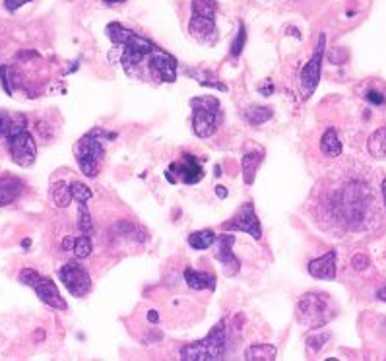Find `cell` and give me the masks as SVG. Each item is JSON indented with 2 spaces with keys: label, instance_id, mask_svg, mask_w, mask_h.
Instances as JSON below:
<instances>
[{
  "label": "cell",
  "instance_id": "1",
  "mask_svg": "<svg viewBox=\"0 0 386 361\" xmlns=\"http://www.w3.org/2000/svg\"><path fill=\"white\" fill-rule=\"evenodd\" d=\"M105 31L126 76L149 82V84L175 82L177 60L173 55L159 49L156 43L126 29L121 24H109Z\"/></svg>",
  "mask_w": 386,
  "mask_h": 361
},
{
  "label": "cell",
  "instance_id": "2",
  "mask_svg": "<svg viewBox=\"0 0 386 361\" xmlns=\"http://www.w3.org/2000/svg\"><path fill=\"white\" fill-rule=\"evenodd\" d=\"M231 325L229 320H220L202 340L186 344L181 350L183 361H220L231 352Z\"/></svg>",
  "mask_w": 386,
  "mask_h": 361
},
{
  "label": "cell",
  "instance_id": "3",
  "mask_svg": "<svg viewBox=\"0 0 386 361\" xmlns=\"http://www.w3.org/2000/svg\"><path fill=\"white\" fill-rule=\"evenodd\" d=\"M216 0H193V16L188 22V31L198 43L214 47L220 39L216 26Z\"/></svg>",
  "mask_w": 386,
  "mask_h": 361
},
{
  "label": "cell",
  "instance_id": "4",
  "mask_svg": "<svg viewBox=\"0 0 386 361\" xmlns=\"http://www.w3.org/2000/svg\"><path fill=\"white\" fill-rule=\"evenodd\" d=\"M297 320L301 327L315 328L325 327L326 323H330L336 315L334 305L330 297L326 293H305L297 303V309H295Z\"/></svg>",
  "mask_w": 386,
  "mask_h": 361
},
{
  "label": "cell",
  "instance_id": "5",
  "mask_svg": "<svg viewBox=\"0 0 386 361\" xmlns=\"http://www.w3.org/2000/svg\"><path fill=\"white\" fill-rule=\"evenodd\" d=\"M193 130L198 138H210L221 125V104L216 95H198L191 99Z\"/></svg>",
  "mask_w": 386,
  "mask_h": 361
},
{
  "label": "cell",
  "instance_id": "6",
  "mask_svg": "<svg viewBox=\"0 0 386 361\" xmlns=\"http://www.w3.org/2000/svg\"><path fill=\"white\" fill-rule=\"evenodd\" d=\"M105 155V148L101 142V134L99 130H91L88 134L80 138L74 146V157L78 162L80 171L84 173L89 179H96L99 175V167Z\"/></svg>",
  "mask_w": 386,
  "mask_h": 361
},
{
  "label": "cell",
  "instance_id": "7",
  "mask_svg": "<svg viewBox=\"0 0 386 361\" xmlns=\"http://www.w3.org/2000/svg\"><path fill=\"white\" fill-rule=\"evenodd\" d=\"M18 280L27 288H31L36 295L39 299L43 301L47 307H51L54 311H66L68 309V305H66V301L61 295V290L57 288L51 278H47V276L39 274L36 270H31V268H24L22 272H20Z\"/></svg>",
  "mask_w": 386,
  "mask_h": 361
},
{
  "label": "cell",
  "instance_id": "8",
  "mask_svg": "<svg viewBox=\"0 0 386 361\" xmlns=\"http://www.w3.org/2000/svg\"><path fill=\"white\" fill-rule=\"evenodd\" d=\"M367 197L369 190L363 185H350L343 190L340 198V210L346 224L351 227H357L363 224L365 215H367Z\"/></svg>",
  "mask_w": 386,
  "mask_h": 361
},
{
  "label": "cell",
  "instance_id": "9",
  "mask_svg": "<svg viewBox=\"0 0 386 361\" xmlns=\"http://www.w3.org/2000/svg\"><path fill=\"white\" fill-rule=\"evenodd\" d=\"M59 280L74 297H86L91 292V278L84 264L78 260H70L59 270Z\"/></svg>",
  "mask_w": 386,
  "mask_h": 361
},
{
  "label": "cell",
  "instance_id": "10",
  "mask_svg": "<svg viewBox=\"0 0 386 361\" xmlns=\"http://www.w3.org/2000/svg\"><path fill=\"white\" fill-rule=\"evenodd\" d=\"M221 229L223 232H243L248 233L251 237H255L256 241L262 239V225H260V220L256 215L253 202H245L235 214L231 215V220L221 224Z\"/></svg>",
  "mask_w": 386,
  "mask_h": 361
},
{
  "label": "cell",
  "instance_id": "11",
  "mask_svg": "<svg viewBox=\"0 0 386 361\" xmlns=\"http://www.w3.org/2000/svg\"><path fill=\"white\" fill-rule=\"evenodd\" d=\"M325 43L326 37L325 35H320L313 57H311V60L303 66L301 74H299V86H301V97H303V99H309L311 95L315 94L316 86H318L320 70H322V59H325Z\"/></svg>",
  "mask_w": 386,
  "mask_h": 361
},
{
  "label": "cell",
  "instance_id": "12",
  "mask_svg": "<svg viewBox=\"0 0 386 361\" xmlns=\"http://www.w3.org/2000/svg\"><path fill=\"white\" fill-rule=\"evenodd\" d=\"M6 146L10 150L12 162L20 167H31L37 160V144L36 138L31 136L29 130H22L18 134L6 140Z\"/></svg>",
  "mask_w": 386,
  "mask_h": 361
},
{
  "label": "cell",
  "instance_id": "13",
  "mask_svg": "<svg viewBox=\"0 0 386 361\" xmlns=\"http://www.w3.org/2000/svg\"><path fill=\"white\" fill-rule=\"evenodd\" d=\"M233 243H235V235L233 233H223L221 237L214 243V257L223 268V274L228 278H233L241 272V262L239 258L233 255Z\"/></svg>",
  "mask_w": 386,
  "mask_h": 361
},
{
  "label": "cell",
  "instance_id": "14",
  "mask_svg": "<svg viewBox=\"0 0 386 361\" xmlns=\"http://www.w3.org/2000/svg\"><path fill=\"white\" fill-rule=\"evenodd\" d=\"M167 171L175 173V183H184V185H196L204 177L202 165L193 154H183V157L175 164H171Z\"/></svg>",
  "mask_w": 386,
  "mask_h": 361
},
{
  "label": "cell",
  "instance_id": "15",
  "mask_svg": "<svg viewBox=\"0 0 386 361\" xmlns=\"http://www.w3.org/2000/svg\"><path fill=\"white\" fill-rule=\"evenodd\" d=\"M309 274L316 280L330 282L336 278V250H328L322 257L309 262Z\"/></svg>",
  "mask_w": 386,
  "mask_h": 361
},
{
  "label": "cell",
  "instance_id": "16",
  "mask_svg": "<svg viewBox=\"0 0 386 361\" xmlns=\"http://www.w3.org/2000/svg\"><path fill=\"white\" fill-rule=\"evenodd\" d=\"M27 129L26 115L14 111H4L0 109V136L4 138V142L12 138L14 134H18L22 130Z\"/></svg>",
  "mask_w": 386,
  "mask_h": 361
},
{
  "label": "cell",
  "instance_id": "17",
  "mask_svg": "<svg viewBox=\"0 0 386 361\" xmlns=\"http://www.w3.org/2000/svg\"><path fill=\"white\" fill-rule=\"evenodd\" d=\"M184 282L194 292H214L216 290V274L214 272H200L194 268H184Z\"/></svg>",
  "mask_w": 386,
  "mask_h": 361
},
{
  "label": "cell",
  "instance_id": "18",
  "mask_svg": "<svg viewBox=\"0 0 386 361\" xmlns=\"http://www.w3.org/2000/svg\"><path fill=\"white\" fill-rule=\"evenodd\" d=\"M24 192V183L16 177H0V208L16 202Z\"/></svg>",
  "mask_w": 386,
  "mask_h": 361
},
{
  "label": "cell",
  "instance_id": "19",
  "mask_svg": "<svg viewBox=\"0 0 386 361\" xmlns=\"http://www.w3.org/2000/svg\"><path fill=\"white\" fill-rule=\"evenodd\" d=\"M264 162V150L258 148V150H253V152H246L241 160V169H243V180L245 185H253L256 179V171L258 167Z\"/></svg>",
  "mask_w": 386,
  "mask_h": 361
},
{
  "label": "cell",
  "instance_id": "20",
  "mask_svg": "<svg viewBox=\"0 0 386 361\" xmlns=\"http://www.w3.org/2000/svg\"><path fill=\"white\" fill-rule=\"evenodd\" d=\"M320 152L326 157H340L342 155V140L334 129H328L320 138Z\"/></svg>",
  "mask_w": 386,
  "mask_h": 361
},
{
  "label": "cell",
  "instance_id": "21",
  "mask_svg": "<svg viewBox=\"0 0 386 361\" xmlns=\"http://www.w3.org/2000/svg\"><path fill=\"white\" fill-rule=\"evenodd\" d=\"M278 355V348L272 344H253L245 350L246 361H274Z\"/></svg>",
  "mask_w": 386,
  "mask_h": 361
},
{
  "label": "cell",
  "instance_id": "22",
  "mask_svg": "<svg viewBox=\"0 0 386 361\" xmlns=\"http://www.w3.org/2000/svg\"><path fill=\"white\" fill-rule=\"evenodd\" d=\"M367 150L373 157L386 160V127H380L369 136Z\"/></svg>",
  "mask_w": 386,
  "mask_h": 361
},
{
  "label": "cell",
  "instance_id": "23",
  "mask_svg": "<svg viewBox=\"0 0 386 361\" xmlns=\"http://www.w3.org/2000/svg\"><path fill=\"white\" fill-rule=\"evenodd\" d=\"M216 239L218 237H216V233L211 232V229H200V232H194L188 235V245L194 250H206L216 243Z\"/></svg>",
  "mask_w": 386,
  "mask_h": 361
},
{
  "label": "cell",
  "instance_id": "24",
  "mask_svg": "<svg viewBox=\"0 0 386 361\" xmlns=\"http://www.w3.org/2000/svg\"><path fill=\"white\" fill-rule=\"evenodd\" d=\"M51 200L57 208H66L70 206V190H68V185L66 183H54L51 187Z\"/></svg>",
  "mask_w": 386,
  "mask_h": 361
},
{
  "label": "cell",
  "instance_id": "25",
  "mask_svg": "<svg viewBox=\"0 0 386 361\" xmlns=\"http://www.w3.org/2000/svg\"><path fill=\"white\" fill-rule=\"evenodd\" d=\"M272 109L270 107H258V105H253V107H248L245 111V119L251 122V125H264V122H268V120L272 119Z\"/></svg>",
  "mask_w": 386,
  "mask_h": 361
},
{
  "label": "cell",
  "instance_id": "26",
  "mask_svg": "<svg viewBox=\"0 0 386 361\" xmlns=\"http://www.w3.org/2000/svg\"><path fill=\"white\" fill-rule=\"evenodd\" d=\"M68 190H70V197L74 202H78V204H86L89 198L94 197V192L89 187H86L84 183H80V180H72L70 185H68Z\"/></svg>",
  "mask_w": 386,
  "mask_h": 361
},
{
  "label": "cell",
  "instance_id": "27",
  "mask_svg": "<svg viewBox=\"0 0 386 361\" xmlns=\"http://www.w3.org/2000/svg\"><path fill=\"white\" fill-rule=\"evenodd\" d=\"M78 229L84 235H94L96 227H94V220H91V214L86 204H78Z\"/></svg>",
  "mask_w": 386,
  "mask_h": 361
},
{
  "label": "cell",
  "instance_id": "28",
  "mask_svg": "<svg viewBox=\"0 0 386 361\" xmlns=\"http://www.w3.org/2000/svg\"><path fill=\"white\" fill-rule=\"evenodd\" d=\"M74 257L76 258H86L89 257L91 253H94V243H91V237L89 235H80V237H76V243H74Z\"/></svg>",
  "mask_w": 386,
  "mask_h": 361
},
{
  "label": "cell",
  "instance_id": "29",
  "mask_svg": "<svg viewBox=\"0 0 386 361\" xmlns=\"http://www.w3.org/2000/svg\"><path fill=\"white\" fill-rule=\"evenodd\" d=\"M243 45H245V29L241 26V29H239L237 34V39L233 41V47H231V55H233V57H239L241 51H243Z\"/></svg>",
  "mask_w": 386,
  "mask_h": 361
},
{
  "label": "cell",
  "instance_id": "30",
  "mask_svg": "<svg viewBox=\"0 0 386 361\" xmlns=\"http://www.w3.org/2000/svg\"><path fill=\"white\" fill-rule=\"evenodd\" d=\"M330 336L328 334H320L318 338H309L307 340V346H309V350H313V352H318L322 346H325V342L328 340Z\"/></svg>",
  "mask_w": 386,
  "mask_h": 361
},
{
  "label": "cell",
  "instance_id": "31",
  "mask_svg": "<svg viewBox=\"0 0 386 361\" xmlns=\"http://www.w3.org/2000/svg\"><path fill=\"white\" fill-rule=\"evenodd\" d=\"M351 267H353V270H357V272H363L369 267V258L365 255H355V257L351 258Z\"/></svg>",
  "mask_w": 386,
  "mask_h": 361
},
{
  "label": "cell",
  "instance_id": "32",
  "mask_svg": "<svg viewBox=\"0 0 386 361\" xmlns=\"http://www.w3.org/2000/svg\"><path fill=\"white\" fill-rule=\"evenodd\" d=\"M363 95H365V99L371 101V104H375V105L385 104V95L378 94V92H375V90H371V92H367V94H363Z\"/></svg>",
  "mask_w": 386,
  "mask_h": 361
},
{
  "label": "cell",
  "instance_id": "33",
  "mask_svg": "<svg viewBox=\"0 0 386 361\" xmlns=\"http://www.w3.org/2000/svg\"><path fill=\"white\" fill-rule=\"evenodd\" d=\"M27 2H31V0H4V6H6L10 12H16L20 6H24Z\"/></svg>",
  "mask_w": 386,
  "mask_h": 361
},
{
  "label": "cell",
  "instance_id": "34",
  "mask_svg": "<svg viewBox=\"0 0 386 361\" xmlns=\"http://www.w3.org/2000/svg\"><path fill=\"white\" fill-rule=\"evenodd\" d=\"M74 243H76V237H72V235H66V237L62 239V250H66V253H72V250H74Z\"/></svg>",
  "mask_w": 386,
  "mask_h": 361
},
{
  "label": "cell",
  "instance_id": "35",
  "mask_svg": "<svg viewBox=\"0 0 386 361\" xmlns=\"http://www.w3.org/2000/svg\"><path fill=\"white\" fill-rule=\"evenodd\" d=\"M216 194H218V198H225L228 197V189H225V187H221V185H218V187H216Z\"/></svg>",
  "mask_w": 386,
  "mask_h": 361
},
{
  "label": "cell",
  "instance_id": "36",
  "mask_svg": "<svg viewBox=\"0 0 386 361\" xmlns=\"http://www.w3.org/2000/svg\"><path fill=\"white\" fill-rule=\"evenodd\" d=\"M148 320H149V323H154V325H158V320H159L158 313H156V311H149Z\"/></svg>",
  "mask_w": 386,
  "mask_h": 361
},
{
  "label": "cell",
  "instance_id": "37",
  "mask_svg": "<svg viewBox=\"0 0 386 361\" xmlns=\"http://www.w3.org/2000/svg\"><path fill=\"white\" fill-rule=\"evenodd\" d=\"M377 297L380 301H386V288H380V290H378L377 292Z\"/></svg>",
  "mask_w": 386,
  "mask_h": 361
},
{
  "label": "cell",
  "instance_id": "38",
  "mask_svg": "<svg viewBox=\"0 0 386 361\" xmlns=\"http://www.w3.org/2000/svg\"><path fill=\"white\" fill-rule=\"evenodd\" d=\"M107 4H124V2H128V0H103Z\"/></svg>",
  "mask_w": 386,
  "mask_h": 361
},
{
  "label": "cell",
  "instance_id": "39",
  "mask_svg": "<svg viewBox=\"0 0 386 361\" xmlns=\"http://www.w3.org/2000/svg\"><path fill=\"white\" fill-rule=\"evenodd\" d=\"M380 189H383V197H385V206H386V179L383 180V187H380Z\"/></svg>",
  "mask_w": 386,
  "mask_h": 361
}]
</instances>
